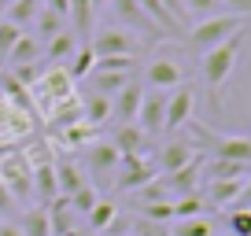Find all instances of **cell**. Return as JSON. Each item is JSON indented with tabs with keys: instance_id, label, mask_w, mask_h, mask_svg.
<instances>
[{
	"instance_id": "cell-1",
	"label": "cell",
	"mask_w": 251,
	"mask_h": 236,
	"mask_svg": "<svg viewBox=\"0 0 251 236\" xmlns=\"http://www.w3.org/2000/svg\"><path fill=\"white\" fill-rule=\"evenodd\" d=\"M244 37H248V26H244V30H236L229 41L214 45L211 52H203V63H200V74H203V85L211 89V93H218V89L229 81V74H233V67H236V55H240V45H244Z\"/></svg>"
},
{
	"instance_id": "cell-2",
	"label": "cell",
	"mask_w": 251,
	"mask_h": 236,
	"mask_svg": "<svg viewBox=\"0 0 251 236\" xmlns=\"http://www.w3.org/2000/svg\"><path fill=\"white\" fill-rule=\"evenodd\" d=\"M248 26V19L240 15H229V11H218V15H207L200 19L192 30H188V45L200 48V52H211L214 45H222V41H229L236 30H244Z\"/></svg>"
},
{
	"instance_id": "cell-3",
	"label": "cell",
	"mask_w": 251,
	"mask_h": 236,
	"mask_svg": "<svg viewBox=\"0 0 251 236\" xmlns=\"http://www.w3.org/2000/svg\"><path fill=\"white\" fill-rule=\"evenodd\" d=\"M30 89H33V96H37L41 111H48V115H52L59 103H67V100H74V96H78L74 78L67 74V67H48V74H41Z\"/></svg>"
},
{
	"instance_id": "cell-4",
	"label": "cell",
	"mask_w": 251,
	"mask_h": 236,
	"mask_svg": "<svg viewBox=\"0 0 251 236\" xmlns=\"http://www.w3.org/2000/svg\"><path fill=\"white\" fill-rule=\"evenodd\" d=\"M96 55H137L141 52V37L126 26H103L93 41H89Z\"/></svg>"
},
{
	"instance_id": "cell-5",
	"label": "cell",
	"mask_w": 251,
	"mask_h": 236,
	"mask_svg": "<svg viewBox=\"0 0 251 236\" xmlns=\"http://www.w3.org/2000/svg\"><path fill=\"white\" fill-rule=\"evenodd\" d=\"M0 181L8 185L11 196H33V166L26 151H11L0 159Z\"/></svg>"
},
{
	"instance_id": "cell-6",
	"label": "cell",
	"mask_w": 251,
	"mask_h": 236,
	"mask_svg": "<svg viewBox=\"0 0 251 236\" xmlns=\"http://www.w3.org/2000/svg\"><path fill=\"white\" fill-rule=\"evenodd\" d=\"M144 81H148L151 89H159V93H170V89L185 85V67H181L177 55L159 52L155 59L148 63V71H144Z\"/></svg>"
},
{
	"instance_id": "cell-7",
	"label": "cell",
	"mask_w": 251,
	"mask_h": 236,
	"mask_svg": "<svg viewBox=\"0 0 251 236\" xmlns=\"http://www.w3.org/2000/svg\"><path fill=\"white\" fill-rule=\"evenodd\" d=\"M196 133L203 141H211L214 159H229V163H248L251 166V137H214L203 126H196Z\"/></svg>"
},
{
	"instance_id": "cell-8",
	"label": "cell",
	"mask_w": 251,
	"mask_h": 236,
	"mask_svg": "<svg viewBox=\"0 0 251 236\" xmlns=\"http://www.w3.org/2000/svg\"><path fill=\"white\" fill-rule=\"evenodd\" d=\"M118 166H122V170H115V173H118L115 181H118V189H126V192L144 189V185H151V181L159 177V170H155L144 155H129V159H122Z\"/></svg>"
},
{
	"instance_id": "cell-9",
	"label": "cell",
	"mask_w": 251,
	"mask_h": 236,
	"mask_svg": "<svg viewBox=\"0 0 251 236\" xmlns=\"http://www.w3.org/2000/svg\"><path fill=\"white\" fill-rule=\"evenodd\" d=\"M192 107H196V100H192V89L188 85H177L166 93V118H163V129H181L192 122Z\"/></svg>"
},
{
	"instance_id": "cell-10",
	"label": "cell",
	"mask_w": 251,
	"mask_h": 236,
	"mask_svg": "<svg viewBox=\"0 0 251 236\" xmlns=\"http://www.w3.org/2000/svg\"><path fill=\"white\" fill-rule=\"evenodd\" d=\"M163 118H166V93H159V89L144 93L141 111H137V126L144 129V137H159L163 133Z\"/></svg>"
},
{
	"instance_id": "cell-11",
	"label": "cell",
	"mask_w": 251,
	"mask_h": 236,
	"mask_svg": "<svg viewBox=\"0 0 251 236\" xmlns=\"http://www.w3.org/2000/svg\"><path fill=\"white\" fill-rule=\"evenodd\" d=\"M141 100H144V89L137 81H129L126 89H118L111 96V118L115 126H126V122H137V111H141Z\"/></svg>"
},
{
	"instance_id": "cell-12",
	"label": "cell",
	"mask_w": 251,
	"mask_h": 236,
	"mask_svg": "<svg viewBox=\"0 0 251 236\" xmlns=\"http://www.w3.org/2000/svg\"><path fill=\"white\" fill-rule=\"evenodd\" d=\"M200 170H203V163H200V159H192V163L181 166V170L163 173V189H166V196H185V192H196L200 177H203Z\"/></svg>"
},
{
	"instance_id": "cell-13",
	"label": "cell",
	"mask_w": 251,
	"mask_h": 236,
	"mask_svg": "<svg viewBox=\"0 0 251 236\" xmlns=\"http://www.w3.org/2000/svg\"><path fill=\"white\" fill-rule=\"evenodd\" d=\"M111 144L118 148V155L129 159V155H144V148H148V137H144V129L137 126V122H126V126H115V133H111Z\"/></svg>"
},
{
	"instance_id": "cell-14",
	"label": "cell",
	"mask_w": 251,
	"mask_h": 236,
	"mask_svg": "<svg viewBox=\"0 0 251 236\" xmlns=\"http://www.w3.org/2000/svg\"><path fill=\"white\" fill-rule=\"evenodd\" d=\"M118 163H122V155H118V148L111 141H93L89 144V155H85V166L93 173H100V177H107V173L118 170Z\"/></svg>"
},
{
	"instance_id": "cell-15",
	"label": "cell",
	"mask_w": 251,
	"mask_h": 236,
	"mask_svg": "<svg viewBox=\"0 0 251 236\" xmlns=\"http://www.w3.org/2000/svg\"><path fill=\"white\" fill-rule=\"evenodd\" d=\"M244 181H248V177H233V181H207V189H203L207 207H236Z\"/></svg>"
},
{
	"instance_id": "cell-16",
	"label": "cell",
	"mask_w": 251,
	"mask_h": 236,
	"mask_svg": "<svg viewBox=\"0 0 251 236\" xmlns=\"http://www.w3.org/2000/svg\"><path fill=\"white\" fill-rule=\"evenodd\" d=\"M111 11H115L118 26H126V30H133V33L137 30H155V23L141 11L137 0H111Z\"/></svg>"
},
{
	"instance_id": "cell-17",
	"label": "cell",
	"mask_w": 251,
	"mask_h": 236,
	"mask_svg": "<svg viewBox=\"0 0 251 236\" xmlns=\"http://www.w3.org/2000/svg\"><path fill=\"white\" fill-rule=\"evenodd\" d=\"M192 159H200V151L192 148V144L170 141L163 151H159V170H163V173H174V170H181V166H188Z\"/></svg>"
},
{
	"instance_id": "cell-18",
	"label": "cell",
	"mask_w": 251,
	"mask_h": 236,
	"mask_svg": "<svg viewBox=\"0 0 251 236\" xmlns=\"http://www.w3.org/2000/svg\"><path fill=\"white\" fill-rule=\"evenodd\" d=\"M37 59H41V41L23 30V37H19L15 45H11V52H8V63L19 71V67H30V63H37Z\"/></svg>"
},
{
	"instance_id": "cell-19",
	"label": "cell",
	"mask_w": 251,
	"mask_h": 236,
	"mask_svg": "<svg viewBox=\"0 0 251 236\" xmlns=\"http://www.w3.org/2000/svg\"><path fill=\"white\" fill-rule=\"evenodd\" d=\"M248 163H229V159H211L203 166V181H233V177H248Z\"/></svg>"
},
{
	"instance_id": "cell-20",
	"label": "cell",
	"mask_w": 251,
	"mask_h": 236,
	"mask_svg": "<svg viewBox=\"0 0 251 236\" xmlns=\"http://www.w3.org/2000/svg\"><path fill=\"white\" fill-rule=\"evenodd\" d=\"M133 81V74H118V71H96L89 74V85H93V93H103V96H115L118 89H126Z\"/></svg>"
},
{
	"instance_id": "cell-21",
	"label": "cell",
	"mask_w": 251,
	"mask_h": 236,
	"mask_svg": "<svg viewBox=\"0 0 251 236\" xmlns=\"http://www.w3.org/2000/svg\"><path fill=\"white\" fill-rule=\"evenodd\" d=\"M170 207H174V218H177V221H185V218H203L207 199H203V192L196 189V192H185V196H174Z\"/></svg>"
},
{
	"instance_id": "cell-22",
	"label": "cell",
	"mask_w": 251,
	"mask_h": 236,
	"mask_svg": "<svg viewBox=\"0 0 251 236\" xmlns=\"http://www.w3.org/2000/svg\"><path fill=\"white\" fill-rule=\"evenodd\" d=\"M81 115H85L89 126L100 129L103 122L111 118V96H103V93H89L85 100H81Z\"/></svg>"
},
{
	"instance_id": "cell-23",
	"label": "cell",
	"mask_w": 251,
	"mask_h": 236,
	"mask_svg": "<svg viewBox=\"0 0 251 236\" xmlns=\"http://www.w3.org/2000/svg\"><path fill=\"white\" fill-rule=\"evenodd\" d=\"M55 185H59V196H71L85 185V177L78 173V166L71 159H63V163H55Z\"/></svg>"
},
{
	"instance_id": "cell-24",
	"label": "cell",
	"mask_w": 251,
	"mask_h": 236,
	"mask_svg": "<svg viewBox=\"0 0 251 236\" xmlns=\"http://www.w3.org/2000/svg\"><path fill=\"white\" fill-rule=\"evenodd\" d=\"M23 236H52V225H48V207H33V211L23 214L19 221Z\"/></svg>"
},
{
	"instance_id": "cell-25",
	"label": "cell",
	"mask_w": 251,
	"mask_h": 236,
	"mask_svg": "<svg viewBox=\"0 0 251 236\" xmlns=\"http://www.w3.org/2000/svg\"><path fill=\"white\" fill-rule=\"evenodd\" d=\"M137 4H141V11L151 19V23H155V30H170V33H174V30L181 26L177 19L170 15V11H166L163 4H159V0H137Z\"/></svg>"
},
{
	"instance_id": "cell-26",
	"label": "cell",
	"mask_w": 251,
	"mask_h": 236,
	"mask_svg": "<svg viewBox=\"0 0 251 236\" xmlns=\"http://www.w3.org/2000/svg\"><path fill=\"white\" fill-rule=\"evenodd\" d=\"M78 52V45H74V33H55L52 41H48L45 48H41V55H48V63H52V59H67V55H74Z\"/></svg>"
},
{
	"instance_id": "cell-27",
	"label": "cell",
	"mask_w": 251,
	"mask_h": 236,
	"mask_svg": "<svg viewBox=\"0 0 251 236\" xmlns=\"http://www.w3.org/2000/svg\"><path fill=\"white\" fill-rule=\"evenodd\" d=\"M41 11V0H11V8H8V23L15 26H30L33 19H37Z\"/></svg>"
},
{
	"instance_id": "cell-28",
	"label": "cell",
	"mask_w": 251,
	"mask_h": 236,
	"mask_svg": "<svg viewBox=\"0 0 251 236\" xmlns=\"http://www.w3.org/2000/svg\"><path fill=\"white\" fill-rule=\"evenodd\" d=\"M96 203H100V196H96V189H93L89 181L81 185L78 192H71V196H67V207H71L74 214H89V211H93Z\"/></svg>"
},
{
	"instance_id": "cell-29",
	"label": "cell",
	"mask_w": 251,
	"mask_h": 236,
	"mask_svg": "<svg viewBox=\"0 0 251 236\" xmlns=\"http://www.w3.org/2000/svg\"><path fill=\"white\" fill-rule=\"evenodd\" d=\"M33 23H37V33H33V37H37V41H45V45L55 37V33H63V19H59V15H52L48 8H41Z\"/></svg>"
},
{
	"instance_id": "cell-30",
	"label": "cell",
	"mask_w": 251,
	"mask_h": 236,
	"mask_svg": "<svg viewBox=\"0 0 251 236\" xmlns=\"http://www.w3.org/2000/svg\"><path fill=\"white\" fill-rule=\"evenodd\" d=\"M93 67H96V52L85 45V48H78V52H74V59H71V67H67V74L78 81V78H89V74H93Z\"/></svg>"
},
{
	"instance_id": "cell-31",
	"label": "cell",
	"mask_w": 251,
	"mask_h": 236,
	"mask_svg": "<svg viewBox=\"0 0 251 236\" xmlns=\"http://www.w3.org/2000/svg\"><path fill=\"white\" fill-rule=\"evenodd\" d=\"M170 236H214V225L207 218H185L170 229Z\"/></svg>"
},
{
	"instance_id": "cell-32",
	"label": "cell",
	"mask_w": 251,
	"mask_h": 236,
	"mask_svg": "<svg viewBox=\"0 0 251 236\" xmlns=\"http://www.w3.org/2000/svg\"><path fill=\"white\" fill-rule=\"evenodd\" d=\"M137 55H96V71H118V74H133Z\"/></svg>"
},
{
	"instance_id": "cell-33",
	"label": "cell",
	"mask_w": 251,
	"mask_h": 236,
	"mask_svg": "<svg viewBox=\"0 0 251 236\" xmlns=\"http://www.w3.org/2000/svg\"><path fill=\"white\" fill-rule=\"evenodd\" d=\"M115 218H118V207H115V203H107V199H100V203L89 211V225H93V229H107Z\"/></svg>"
},
{
	"instance_id": "cell-34",
	"label": "cell",
	"mask_w": 251,
	"mask_h": 236,
	"mask_svg": "<svg viewBox=\"0 0 251 236\" xmlns=\"http://www.w3.org/2000/svg\"><path fill=\"white\" fill-rule=\"evenodd\" d=\"M229 236H251V211L233 207V214H229Z\"/></svg>"
},
{
	"instance_id": "cell-35",
	"label": "cell",
	"mask_w": 251,
	"mask_h": 236,
	"mask_svg": "<svg viewBox=\"0 0 251 236\" xmlns=\"http://www.w3.org/2000/svg\"><path fill=\"white\" fill-rule=\"evenodd\" d=\"M218 11H222V0H185V15L207 19V15H218Z\"/></svg>"
},
{
	"instance_id": "cell-36",
	"label": "cell",
	"mask_w": 251,
	"mask_h": 236,
	"mask_svg": "<svg viewBox=\"0 0 251 236\" xmlns=\"http://www.w3.org/2000/svg\"><path fill=\"white\" fill-rule=\"evenodd\" d=\"M19 37H23V26L8 23V19H0V55H8L11 45H15Z\"/></svg>"
},
{
	"instance_id": "cell-37",
	"label": "cell",
	"mask_w": 251,
	"mask_h": 236,
	"mask_svg": "<svg viewBox=\"0 0 251 236\" xmlns=\"http://www.w3.org/2000/svg\"><path fill=\"white\" fill-rule=\"evenodd\" d=\"M222 11L240 15V19H251V0H222Z\"/></svg>"
},
{
	"instance_id": "cell-38",
	"label": "cell",
	"mask_w": 251,
	"mask_h": 236,
	"mask_svg": "<svg viewBox=\"0 0 251 236\" xmlns=\"http://www.w3.org/2000/svg\"><path fill=\"white\" fill-rule=\"evenodd\" d=\"M41 8H48V11H52V15L67 19V15H71V0H45Z\"/></svg>"
},
{
	"instance_id": "cell-39",
	"label": "cell",
	"mask_w": 251,
	"mask_h": 236,
	"mask_svg": "<svg viewBox=\"0 0 251 236\" xmlns=\"http://www.w3.org/2000/svg\"><path fill=\"white\" fill-rule=\"evenodd\" d=\"M159 4H163V8L170 11L177 23H185V19H188V15H185V0H159Z\"/></svg>"
},
{
	"instance_id": "cell-40",
	"label": "cell",
	"mask_w": 251,
	"mask_h": 236,
	"mask_svg": "<svg viewBox=\"0 0 251 236\" xmlns=\"http://www.w3.org/2000/svg\"><path fill=\"white\" fill-rule=\"evenodd\" d=\"M236 207L251 211V173H248V181H244V189H240V199H236Z\"/></svg>"
},
{
	"instance_id": "cell-41",
	"label": "cell",
	"mask_w": 251,
	"mask_h": 236,
	"mask_svg": "<svg viewBox=\"0 0 251 236\" xmlns=\"http://www.w3.org/2000/svg\"><path fill=\"white\" fill-rule=\"evenodd\" d=\"M0 236H23V229L11 225V221H4V225H0Z\"/></svg>"
},
{
	"instance_id": "cell-42",
	"label": "cell",
	"mask_w": 251,
	"mask_h": 236,
	"mask_svg": "<svg viewBox=\"0 0 251 236\" xmlns=\"http://www.w3.org/2000/svg\"><path fill=\"white\" fill-rule=\"evenodd\" d=\"M103 4H107V0H93V8H103Z\"/></svg>"
}]
</instances>
